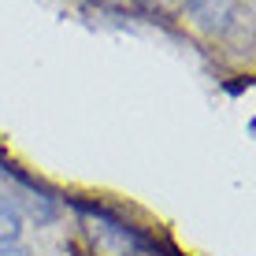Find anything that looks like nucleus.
<instances>
[{
    "label": "nucleus",
    "instance_id": "obj_1",
    "mask_svg": "<svg viewBox=\"0 0 256 256\" xmlns=\"http://www.w3.org/2000/svg\"><path fill=\"white\" fill-rule=\"evenodd\" d=\"M90 234H93L96 249L108 252V256H148V249H145V245H141L130 230H126V226L108 223V219H100V216H96L93 223H90Z\"/></svg>",
    "mask_w": 256,
    "mask_h": 256
},
{
    "label": "nucleus",
    "instance_id": "obj_2",
    "mask_svg": "<svg viewBox=\"0 0 256 256\" xmlns=\"http://www.w3.org/2000/svg\"><path fill=\"white\" fill-rule=\"evenodd\" d=\"M182 4L200 26H223L234 12V0H182Z\"/></svg>",
    "mask_w": 256,
    "mask_h": 256
},
{
    "label": "nucleus",
    "instance_id": "obj_3",
    "mask_svg": "<svg viewBox=\"0 0 256 256\" xmlns=\"http://www.w3.org/2000/svg\"><path fill=\"white\" fill-rule=\"evenodd\" d=\"M145 8H152V12H171V8H178L182 0H141Z\"/></svg>",
    "mask_w": 256,
    "mask_h": 256
},
{
    "label": "nucleus",
    "instance_id": "obj_4",
    "mask_svg": "<svg viewBox=\"0 0 256 256\" xmlns=\"http://www.w3.org/2000/svg\"><path fill=\"white\" fill-rule=\"evenodd\" d=\"M0 256H30V252H26L22 245H15V242H8V238H4V242H0Z\"/></svg>",
    "mask_w": 256,
    "mask_h": 256
}]
</instances>
